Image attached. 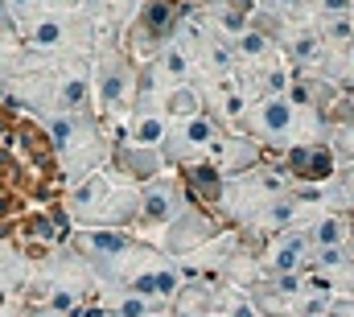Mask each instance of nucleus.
<instances>
[{
	"label": "nucleus",
	"mask_w": 354,
	"mask_h": 317,
	"mask_svg": "<svg viewBox=\"0 0 354 317\" xmlns=\"http://www.w3.org/2000/svg\"><path fill=\"white\" fill-rule=\"evenodd\" d=\"M66 181L50 149L46 128L0 99V243L17 231L29 210L62 202Z\"/></svg>",
	"instance_id": "f257e3e1"
},
{
	"label": "nucleus",
	"mask_w": 354,
	"mask_h": 317,
	"mask_svg": "<svg viewBox=\"0 0 354 317\" xmlns=\"http://www.w3.org/2000/svg\"><path fill=\"white\" fill-rule=\"evenodd\" d=\"M41 128L50 136V149H54L58 173L66 185L107 169L115 136L103 128V120L95 111H54L50 120H41Z\"/></svg>",
	"instance_id": "f03ea898"
},
{
	"label": "nucleus",
	"mask_w": 354,
	"mask_h": 317,
	"mask_svg": "<svg viewBox=\"0 0 354 317\" xmlns=\"http://www.w3.org/2000/svg\"><path fill=\"white\" fill-rule=\"evenodd\" d=\"M95 293H99L95 272L83 264V255H79L71 243H62V247L46 251L41 260H33L29 289H25L21 301H29V305H46V309H58V314H66V317H79L83 314V305L95 301Z\"/></svg>",
	"instance_id": "7ed1b4c3"
},
{
	"label": "nucleus",
	"mask_w": 354,
	"mask_h": 317,
	"mask_svg": "<svg viewBox=\"0 0 354 317\" xmlns=\"http://www.w3.org/2000/svg\"><path fill=\"white\" fill-rule=\"evenodd\" d=\"M136 202H140V185H128V181L111 177L107 169L66 185V194H62V206L75 227H107V231H132Z\"/></svg>",
	"instance_id": "20e7f679"
},
{
	"label": "nucleus",
	"mask_w": 354,
	"mask_h": 317,
	"mask_svg": "<svg viewBox=\"0 0 354 317\" xmlns=\"http://www.w3.org/2000/svg\"><path fill=\"white\" fill-rule=\"evenodd\" d=\"M91 87H95V116L111 136L124 132V120L136 107L140 91V62L120 42H99L91 54Z\"/></svg>",
	"instance_id": "39448f33"
},
{
	"label": "nucleus",
	"mask_w": 354,
	"mask_h": 317,
	"mask_svg": "<svg viewBox=\"0 0 354 317\" xmlns=\"http://www.w3.org/2000/svg\"><path fill=\"white\" fill-rule=\"evenodd\" d=\"M66 243L83 255V264L95 272L99 284H115V289H124L157 255V247L136 231H107V227H75Z\"/></svg>",
	"instance_id": "423d86ee"
},
{
	"label": "nucleus",
	"mask_w": 354,
	"mask_h": 317,
	"mask_svg": "<svg viewBox=\"0 0 354 317\" xmlns=\"http://www.w3.org/2000/svg\"><path fill=\"white\" fill-rule=\"evenodd\" d=\"M288 185H292V181L284 177V169H280L276 161H264V165H256V169H248V173H239V177H227L218 215H223V223H227L231 231H243V227H252V223L260 219V210H264L268 202H272L276 194H284Z\"/></svg>",
	"instance_id": "0eeeda50"
},
{
	"label": "nucleus",
	"mask_w": 354,
	"mask_h": 317,
	"mask_svg": "<svg viewBox=\"0 0 354 317\" xmlns=\"http://www.w3.org/2000/svg\"><path fill=\"white\" fill-rule=\"evenodd\" d=\"M4 103L17 107V111H25V116H33L37 124L50 120L58 111V71H54V62H46L41 54L21 50Z\"/></svg>",
	"instance_id": "6e6552de"
},
{
	"label": "nucleus",
	"mask_w": 354,
	"mask_h": 317,
	"mask_svg": "<svg viewBox=\"0 0 354 317\" xmlns=\"http://www.w3.org/2000/svg\"><path fill=\"white\" fill-rule=\"evenodd\" d=\"M223 136H227V128L214 116L198 111L189 120H169L165 141H161L157 153L165 161V169H185V165H198V161L214 157V149L223 145Z\"/></svg>",
	"instance_id": "1a4fd4ad"
},
{
	"label": "nucleus",
	"mask_w": 354,
	"mask_h": 317,
	"mask_svg": "<svg viewBox=\"0 0 354 317\" xmlns=\"http://www.w3.org/2000/svg\"><path fill=\"white\" fill-rule=\"evenodd\" d=\"M177 21H181V8H177L174 0H140V8H136V17H132V25L124 29V37H120V46L145 66V62H153L157 58V50L161 46H169L177 33Z\"/></svg>",
	"instance_id": "9d476101"
},
{
	"label": "nucleus",
	"mask_w": 354,
	"mask_h": 317,
	"mask_svg": "<svg viewBox=\"0 0 354 317\" xmlns=\"http://www.w3.org/2000/svg\"><path fill=\"white\" fill-rule=\"evenodd\" d=\"M239 132L252 136V141L268 153V161H276L292 141H297V107H292L284 95H264V99L248 103V116H243Z\"/></svg>",
	"instance_id": "9b49d317"
},
{
	"label": "nucleus",
	"mask_w": 354,
	"mask_h": 317,
	"mask_svg": "<svg viewBox=\"0 0 354 317\" xmlns=\"http://www.w3.org/2000/svg\"><path fill=\"white\" fill-rule=\"evenodd\" d=\"M189 206V194H185V185H181V177H177L174 169H165L161 177H153V181H145L140 185V202H136V235L149 239V243H157V235L177 223V215Z\"/></svg>",
	"instance_id": "f8f14e48"
},
{
	"label": "nucleus",
	"mask_w": 354,
	"mask_h": 317,
	"mask_svg": "<svg viewBox=\"0 0 354 317\" xmlns=\"http://www.w3.org/2000/svg\"><path fill=\"white\" fill-rule=\"evenodd\" d=\"M71 231H75V223H71L66 206H62V202H50V206H41V210H29V215L17 223V231L8 235V243L33 264V260H41L46 251L62 247V243L71 239Z\"/></svg>",
	"instance_id": "ddd939ff"
},
{
	"label": "nucleus",
	"mask_w": 354,
	"mask_h": 317,
	"mask_svg": "<svg viewBox=\"0 0 354 317\" xmlns=\"http://www.w3.org/2000/svg\"><path fill=\"white\" fill-rule=\"evenodd\" d=\"M223 231H231L227 223H223V215L218 210H206V206H185L181 215H177V223H169L161 235H157V251L161 255H169V260H185V255H194L198 247H206L210 239H218Z\"/></svg>",
	"instance_id": "4468645a"
},
{
	"label": "nucleus",
	"mask_w": 354,
	"mask_h": 317,
	"mask_svg": "<svg viewBox=\"0 0 354 317\" xmlns=\"http://www.w3.org/2000/svg\"><path fill=\"white\" fill-rule=\"evenodd\" d=\"M276 165L284 169L288 181H305V185H326L338 169V157L330 145H288Z\"/></svg>",
	"instance_id": "2eb2a0df"
},
{
	"label": "nucleus",
	"mask_w": 354,
	"mask_h": 317,
	"mask_svg": "<svg viewBox=\"0 0 354 317\" xmlns=\"http://www.w3.org/2000/svg\"><path fill=\"white\" fill-rule=\"evenodd\" d=\"M107 173L120 177V181H128V185H145V181H153V177L165 173V161H161L157 149H140V145L115 136L111 157H107Z\"/></svg>",
	"instance_id": "dca6fc26"
},
{
	"label": "nucleus",
	"mask_w": 354,
	"mask_h": 317,
	"mask_svg": "<svg viewBox=\"0 0 354 317\" xmlns=\"http://www.w3.org/2000/svg\"><path fill=\"white\" fill-rule=\"evenodd\" d=\"M165 128H169V116H165L161 99L136 91V107H132V116L124 120V132H120V136L132 141V145H140V149H161Z\"/></svg>",
	"instance_id": "f3484780"
},
{
	"label": "nucleus",
	"mask_w": 354,
	"mask_h": 317,
	"mask_svg": "<svg viewBox=\"0 0 354 317\" xmlns=\"http://www.w3.org/2000/svg\"><path fill=\"white\" fill-rule=\"evenodd\" d=\"M309 251H313V239H309L305 223H301V227H288V231L268 235L260 260H264V272H305Z\"/></svg>",
	"instance_id": "a211bd4d"
},
{
	"label": "nucleus",
	"mask_w": 354,
	"mask_h": 317,
	"mask_svg": "<svg viewBox=\"0 0 354 317\" xmlns=\"http://www.w3.org/2000/svg\"><path fill=\"white\" fill-rule=\"evenodd\" d=\"M342 91L326 79L322 71H288V87H284V99L297 107V111H313V116H326L330 103L338 99Z\"/></svg>",
	"instance_id": "6ab92c4d"
},
{
	"label": "nucleus",
	"mask_w": 354,
	"mask_h": 317,
	"mask_svg": "<svg viewBox=\"0 0 354 317\" xmlns=\"http://www.w3.org/2000/svg\"><path fill=\"white\" fill-rule=\"evenodd\" d=\"M58 71V111H95V87H91V58L54 62Z\"/></svg>",
	"instance_id": "aec40b11"
},
{
	"label": "nucleus",
	"mask_w": 354,
	"mask_h": 317,
	"mask_svg": "<svg viewBox=\"0 0 354 317\" xmlns=\"http://www.w3.org/2000/svg\"><path fill=\"white\" fill-rule=\"evenodd\" d=\"M231 54H235V66H243V71H256V75L288 71V66H284V58H280V50H276V42L268 37L264 29H256V25L231 42Z\"/></svg>",
	"instance_id": "412c9836"
},
{
	"label": "nucleus",
	"mask_w": 354,
	"mask_h": 317,
	"mask_svg": "<svg viewBox=\"0 0 354 317\" xmlns=\"http://www.w3.org/2000/svg\"><path fill=\"white\" fill-rule=\"evenodd\" d=\"M189 194L194 206H206V210H218L223 202V190H227V177L214 169V161H198V165H185V169H174Z\"/></svg>",
	"instance_id": "4be33fe9"
},
{
	"label": "nucleus",
	"mask_w": 354,
	"mask_h": 317,
	"mask_svg": "<svg viewBox=\"0 0 354 317\" xmlns=\"http://www.w3.org/2000/svg\"><path fill=\"white\" fill-rule=\"evenodd\" d=\"M214 169L223 173V177H239V173H248V169H256V165H264L268 153L252 141V136H243V132H227L223 136V145L214 149Z\"/></svg>",
	"instance_id": "5701e85b"
},
{
	"label": "nucleus",
	"mask_w": 354,
	"mask_h": 317,
	"mask_svg": "<svg viewBox=\"0 0 354 317\" xmlns=\"http://www.w3.org/2000/svg\"><path fill=\"white\" fill-rule=\"evenodd\" d=\"M202 17L214 25V33H218V37L235 42L239 33H248V29H252L256 8H252V0H210V4L202 8Z\"/></svg>",
	"instance_id": "b1692460"
},
{
	"label": "nucleus",
	"mask_w": 354,
	"mask_h": 317,
	"mask_svg": "<svg viewBox=\"0 0 354 317\" xmlns=\"http://www.w3.org/2000/svg\"><path fill=\"white\" fill-rule=\"evenodd\" d=\"M29 272H33V264L17 247L0 243V301H21L29 289Z\"/></svg>",
	"instance_id": "393cba45"
},
{
	"label": "nucleus",
	"mask_w": 354,
	"mask_h": 317,
	"mask_svg": "<svg viewBox=\"0 0 354 317\" xmlns=\"http://www.w3.org/2000/svg\"><path fill=\"white\" fill-rule=\"evenodd\" d=\"M305 231L313 239V247H334V243H346L351 239V215H338V210H317L313 219H305Z\"/></svg>",
	"instance_id": "a878e982"
},
{
	"label": "nucleus",
	"mask_w": 354,
	"mask_h": 317,
	"mask_svg": "<svg viewBox=\"0 0 354 317\" xmlns=\"http://www.w3.org/2000/svg\"><path fill=\"white\" fill-rule=\"evenodd\" d=\"M214 309V284H181L169 301V317H206Z\"/></svg>",
	"instance_id": "bb28decb"
},
{
	"label": "nucleus",
	"mask_w": 354,
	"mask_h": 317,
	"mask_svg": "<svg viewBox=\"0 0 354 317\" xmlns=\"http://www.w3.org/2000/svg\"><path fill=\"white\" fill-rule=\"evenodd\" d=\"M161 107H165L169 120H189V116L202 111V95H198L194 82H185V87H169L165 99H161Z\"/></svg>",
	"instance_id": "cd10ccee"
},
{
	"label": "nucleus",
	"mask_w": 354,
	"mask_h": 317,
	"mask_svg": "<svg viewBox=\"0 0 354 317\" xmlns=\"http://www.w3.org/2000/svg\"><path fill=\"white\" fill-rule=\"evenodd\" d=\"M351 0H309V17L326 21V17H351Z\"/></svg>",
	"instance_id": "c85d7f7f"
},
{
	"label": "nucleus",
	"mask_w": 354,
	"mask_h": 317,
	"mask_svg": "<svg viewBox=\"0 0 354 317\" xmlns=\"http://www.w3.org/2000/svg\"><path fill=\"white\" fill-rule=\"evenodd\" d=\"M0 4H4V8L12 12V21L21 25V21H29V17L37 12V4H41V0H0Z\"/></svg>",
	"instance_id": "c756f323"
},
{
	"label": "nucleus",
	"mask_w": 354,
	"mask_h": 317,
	"mask_svg": "<svg viewBox=\"0 0 354 317\" xmlns=\"http://www.w3.org/2000/svg\"><path fill=\"white\" fill-rule=\"evenodd\" d=\"M322 317H354V297H334Z\"/></svg>",
	"instance_id": "7c9ffc66"
},
{
	"label": "nucleus",
	"mask_w": 354,
	"mask_h": 317,
	"mask_svg": "<svg viewBox=\"0 0 354 317\" xmlns=\"http://www.w3.org/2000/svg\"><path fill=\"white\" fill-rule=\"evenodd\" d=\"M21 317H66V314L46 309V305H29V301H21Z\"/></svg>",
	"instance_id": "2f4dec72"
},
{
	"label": "nucleus",
	"mask_w": 354,
	"mask_h": 317,
	"mask_svg": "<svg viewBox=\"0 0 354 317\" xmlns=\"http://www.w3.org/2000/svg\"><path fill=\"white\" fill-rule=\"evenodd\" d=\"M174 4L181 8V12H202V8H206L210 0H174Z\"/></svg>",
	"instance_id": "473e14b6"
},
{
	"label": "nucleus",
	"mask_w": 354,
	"mask_h": 317,
	"mask_svg": "<svg viewBox=\"0 0 354 317\" xmlns=\"http://www.w3.org/2000/svg\"><path fill=\"white\" fill-rule=\"evenodd\" d=\"M149 317H169V305H165V309H157V314H149Z\"/></svg>",
	"instance_id": "72a5a7b5"
},
{
	"label": "nucleus",
	"mask_w": 354,
	"mask_h": 317,
	"mask_svg": "<svg viewBox=\"0 0 354 317\" xmlns=\"http://www.w3.org/2000/svg\"><path fill=\"white\" fill-rule=\"evenodd\" d=\"M346 251H351V260H354V235H351V239H346Z\"/></svg>",
	"instance_id": "f704fd0d"
},
{
	"label": "nucleus",
	"mask_w": 354,
	"mask_h": 317,
	"mask_svg": "<svg viewBox=\"0 0 354 317\" xmlns=\"http://www.w3.org/2000/svg\"><path fill=\"white\" fill-rule=\"evenodd\" d=\"M346 99H351V103H354V91H351V95H346Z\"/></svg>",
	"instance_id": "c9c22d12"
},
{
	"label": "nucleus",
	"mask_w": 354,
	"mask_h": 317,
	"mask_svg": "<svg viewBox=\"0 0 354 317\" xmlns=\"http://www.w3.org/2000/svg\"><path fill=\"white\" fill-rule=\"evenodd\" d=\"M351 8H354V0H351Z\"/></svg>",
	"instance_id": "e433bc0d"
}]
</instances>
